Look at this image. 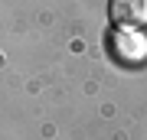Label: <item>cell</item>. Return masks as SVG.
<instances>
[{"label":"cell","mask_w":147,"mask_h":140,"mask_svg":"<svg viewBox=\"0 0 147 140\" xmlns=\"http://www.w3.org/2000/svg\"><path fill=\"white\" fill-rule=\"evenodd\" d=\"M111 49H115V56L121 59V62L137 65V62L147 56V39H144L137 29H124V26H118V33L111 36Z\"/></svg>","instance_id":"cell-1"},{"label":"cell","mask_w":147,"mask_h":140,"mask_svg":"<svg viewBox=\"0 0 147 140\" xmlns=\"http://www.w3.org/2000/svg\"><path fill=\"white\" fill-rule=\"evenodd\" d=\"M108 16H111L115 26L141 29V26H147V0H111Z\"/></svg>","instance_id":"cell-2"}]
</instances>
